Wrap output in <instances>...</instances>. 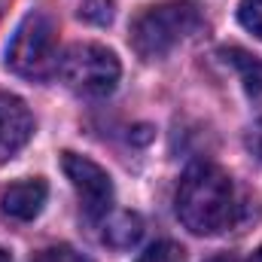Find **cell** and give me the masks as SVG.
I'll list each match as a JSON object with an SVG mask.
<instances>
[{
  "label": "cell",
  "instance_id": "cell-1",
  "mask_svg": "<svg viewBox=\"0 0 262 262\" xmlns=\"http://www.w3.org/2000/svg\"><path fill=\"white\" fill-rule=\"evenodd\" d=\"M174 204L180 223L192 235H220L232 229L238 216L232 177L210 162H198L183 174Z\"/></svg>",
  "mask_w": 262,
  "mask_h": 262
},
{
  "label": "cell",
  "instance_id": "cell-2",
  "mask_svg": "<svg viewBox=\"0 0 262 262\" xmlns=\"http://www.w3.org/2000/svg\"><path fill=\"white\" fill-rule=\"evenodd\" d=\"M201 28V9L192 0H168L143 9L131 25V46L140 58H162Z\"/></svg>",
  "mask_w": 262,
  "mask_h": 262
},
{
  "label": "cell",
  "instance_id": "cell-3",
  "mask_svg": "<svg viewBox=\"0 0 262 262\" xmlns=\"http://www.w3.org/2000/svg\"><path fill=\"white\" fill-rule=\"evenodd\" d=\"M58 61L61 58H58L55 21L40 9L28 12L18 21V28L6 46V67L25 79L40 82V79H49L52 73H58Z\"/></svg>",
  "mask_w": 262,
  "mask_h": 262
},
{
  "label": "cell",
  "instance_id": "cell-4",
  "mask_svg": "<svg viewBox=\"0 0 262 262\" xmlns=\"http://www.w3.org/2000/svg\"><path fill=\"white\" fill-rule=\"evenodd\" d=\"M61 82L79 98H107L119 82V58L101 43H73L58 61Z\"/></svg>",
  "mask_w": 262,
  "mask_h": 262
},
{
  "label": "cell",
  "instance_id": "cell-5",
  "mask_svg": "<svg viewBox=\"0 0 262 262\" xmlns=\"http://www.w3.org/2000/svg\"><path fill=\"white\" fill-rule=\"evenodd\" d=\"M61 168H64L67 180L73 183L76 195H79V207H82L85 220H92V223L104 220L110 213V207H113V180H110V174L98 162H92L85 156H76V152L61 156Z\"/></svg>",
  "mask_w": 262,
  "mask_h": 262
},
{
  "label": "cell",
  "instance_id": "cell-6",
  "mask_svg": "<svg viewBox=\"0 0 262 262\" xmlns=\"http://www.w3.org/2000/svg\"><path fill=\"white\" fill-rule=\"evenodd\" d=\"M34 134V116L21 98L0 92V162L12 159Z\"/></svg>",
  "mask_w": 262,
  "mask_h": 262
},
{
  "label": "cell",
  "instance_id": "cell-7",
  "mask_svg": "<svg viewBox=\"0 0 262 262\" xmlns=\"http://www.w3.org/2000/svg\"><path fill=\"white\" fill-rule=\"evenodd\" d=\"M46 195H49L46 180H40V177L18 180V183H12V186L3 189L0 207H3V213L12 216V220H34V216L43 210Z\"/></svg>",
  "mask_w": 262,
  "mask_h": 262
},
{
  "label": "cell",
  "instance_id": "cell-8",
  "mask_svg": "<svg viewBox=\"0 0 262 262\" xmlns=\"http://www.w3.org/2000/svg\"><path fill=\"white\" fill-rule=\"evenodd\" d=\"M101 238L116 250H128L143 238V220L131 210H119L113 216H104V235Z\"/></svg>",
  "mask_w": 262,
  "mask_h": 262
},
{
  "label": "cell",
  "instance_id": "cell-9",
  "mask_svg": "<svg viewBox=\"0 0 262 262\" xmlns=\"http://www.w3.org/2000/svg\"><path fill=\"white\" fill-rule=\"evenodd\" d=\"M223 58H226V64H232L241 73V82H244L247 95L250 98H262V61L259 58L244 52V49H238V46L223 49Z\"/></svg>",
  "mask_w": 262,
  "mask_h": 262
},
{
  "label": "cell",
  "instance_id": "cell-10",
  "mask_svg": "<svg viewBox=\"0 0 262 262\" xmlns=\"http://www.w3.org/2000/svg\"><path fill=\"white\" fill-rule=\"evenodd\" d=\"M137 262H186V250L174 241H159V244L146 247L137 256Z\"/></svg>",
  "mask_w": 262,
  "mask_h": 262
},
{
  "label": "cell",
  "instance_id": "cell-11",
  "mask_svg": "<svg viewBox=\"0 0 262 262\" xmlns=\"http://www.w3.org/2000/svg\"><path fill=\"white\" fill-rule=\"evenodd\" d=\"M238 21L262 40V0H241L238 6Z\"/></svg>",
  "mask_w": 262,
  "mask_h": 262
},
{
  "label": "cell",
  "instance_id": "cell-12",
  "mask_svg": "<svg viewBox=\"0 0 262 262\" xmlns=\"http://www.w3.org/2000/svg\"><path fill=\"white\" fill-rule=\"evenodd\" d=\"M31 262H92L85 253H79V250H73L70 244H55V247H46V250H40L37 256Z\"/></svg>",
  "mask_w": 262,
  "mask_h": 262
},
{
  "label": "cell",
  "instance_id": "cell-13",
  "mask_svg": "<svg viewBox=\"0 0 262 262\" xmlns=\"http://www.w3.org/2000/svg\"><path fill=\"white\" fill-rule=\"evenodd\" d=\"M247 149L262 162V119H256V122L250 125V131H247Z\"/></svg>",
  "mask_w": 262,
  "mask_h": 262
},
{
  "label": "cell",
  "instance_id": "cell-14",
  "mask_svg": "<svg viewBox=\"0 0 262 262\" xmlns=\"http://www.w3.org/2000/svg\"><path fill=\"white\" fill-rule=\"evenodd\" d=\"M207 262H238V259L229 256V253H223V256H213V259H207Z\"/></svg>",
  "mask_w": 262,
  "mask_h": 262
},
{
  "label": "cell",
  "instance_id": "cell-15",
  "mask_svg": "<svg viewBox=\"0 0 262 262\" xmlns=\"http://www.w3.org/2000/svg\"><path fill=\"white\" fill-rule=\"evenodd\" d=\"M0 262H12V259H9V253H6L3 247H0Z\"/></svg>",
  "mask_w": 262,
  "mask_h": 262
},
{
  "label": "cell",
  "instance_id": "cell-16",
  "mask_svg": "<svg viewBox=\"0 0 262 262\" xmlns=\"http://www.w3.org/2000/svg\"><path fill=\"white\" fill-rule=\"evenodd\" d=\"M250 262H262V247L256 250V253H253V259H250Z\"/></svg>",
  "mask_w": 262,
  "mask_h": 262
},
{
  "label": "cell",
  "instance_id": "cell-17",
  "mask_svg": "<svg viewBox=\"0 0 262 262\" xmlns=\"http://www.w3.org/2000/svg\"><path fill=\"white\" fill-rule=\"evenodd\" d=\"M3 6H6V0H0V12H3Z\"/></svg>",
  "mask_w": 262,
  "mask_h": 262
}]
</instances>
